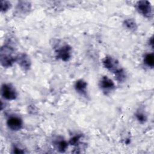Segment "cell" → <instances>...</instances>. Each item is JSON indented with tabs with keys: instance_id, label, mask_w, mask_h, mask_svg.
I'll list each match as a JSON object with an SVG mask.
<instances>
[{
	"instance_id": "obj_1",
	"label": "cell",
	"mask_w": 154,
	"mask_h": 154,
	"mask_svg": "<svg viewBox=\"0 0 154 154\" xmlns=\"http://www.w3.org/2000/svg\"><path fill=\"white\" fill-rule=\"evenodd\" d=\"M16 56L14 55V50L9 45H4L1 48L0 61L4 67H10L16 62Z\"/></svg>"
},
{
	"instance_id": "obj_2",
	"label": "cell",
	"mask_w": 154,
	"mask_h": 154,
	"mask_svg": "<svg viewBox=\"0 0 154 154\" xmlns=\"http://www.w3.org/2000/svg\"><path fill=\"white\" fill-rule=\"evenodd\" d=\"M137 11L146 18L150 19L152 17L153 11L152 7L149 1H140L135 5Z\"/></svg>"
},
{
	"instance_id": "obj_3",
	"label": "cell",
	"mask_w": 154,
	"mask_h": 154,
	"mask_svg": "<svg viewBox=\"0 0 154 154\" xmlns=\"http://www.w3.org/2000/svg\"><path fill=\"white\" fill-rule=\"evenodd\" d=\"M56 57L63 61H68L72 57V47L64 44L58 47L55 51Z\"/></svg>"
},
{
	"instance_id": "obj_4",
	"label": "cell",
	"mask_w": 154,
	"mask_h": 154,
	"mask_svg": "<svg viewBox=\"0 0 154 154\" xmlns=\"http://www.w3.org/2000/svg\"><path fill=\"white\" fill-rule=\"evenodd\" d=\"M1 90L2 96L6 100H13L17 97V93L16 89L10 84H3Z\"/></svg>"
},
{
	"instance_id": "obj_5",
	"label": "cell",
	"mask_w": 154,
	"mask_h": 154,
	"mask_svg": "<svg viewBox=\"0 0 154 154\" xmlns=\"http://www.w3.org/2000/svg\"><path fill=\"white\" fill-rule=\"evenodd\" d=\"M7 125L12 131H18L23 126L22 119L17 116H11L7 120Z\"/></svg>"
},
{
	"instance_id": "obj_6",
	"label": "cell",
	"mask_w": 154,
	"mask_h": 154,
	"mask_svg": "<svg viewBox=\"0 0 154 154\" xmlns=\"http://www.w3.org/2000/svg\"><path fill=\"white\" fill-rule=\"evenodd\" d=\"M16 62L24 71H28L31 66V61L29 57L25 53H20L17 55Z\"/></svg>"
},
{
	"instance_id": "obj_7",
	"label": "cell",
	"mask_w": 154,
	"mask_h": 154,
	"mask_svg": "<svg viewBox=\"0 0 154 154\" xmlns=\"http://www.w3.org/2000/svg\"><path fill=\"white\" fill-rule=\"evenodd\" d=\"M99 85L101 90L105 92L113 90L116 87L113 81L106 76H103L100 78Z\"/></svg>"
},
{
	"instance_id": "obj_8",
	"label": "cell",
	"mask_w": 154,
	"mask_h": 154,
	"mask_svg": "<svg viewBox=\"0 0 154 154\" xmlns=\"http://www.w3.org/2000/svg\"><path fill=\"white\" fill-rule=\"evenodd\" d=\"M103 64L106 69L112 73L119 68L118 61L111 56H106L105 57L103 60Z\"/></svg>"
},
{
	"instance_id": "obj_9",
	"label": "cell",
	"mask_w": 154,
	"mask_h": 154,
	"mask_svg": "<svg viewBox=\"0 0 154 154\" xmlns=\"http://www.w3.org/2000/svg\"><path fill=\"white\" fill-rule=\"evenodd\" d=\"M16 12L20 14H27L31 10V4L28 1H19L16 5Z\"/></svg>"
},
{
	"instance_id": "obj_10",
	"label": "cell",
	"mask_w": 154,
	"mask_h": 154,
	"mask_svg": "<svg viewBox=\"0 0 154 154\" xmlns=\"http://www.w3.org/2000/svg\"><path fill=\"white\" fill-rule=\"evenodd\" d=\"M87 83L83 79H78L75 84V90L80 94L87 96Z\"/></svg>"
},
{
	"instance_id": "obj_11",
	"label": "cell",
	"mask_w": 154,
	"mask_h": 154,
	"mask_svg": "<svg viewBox=\"0 0 154 154\" xmlns=\"http://www.w3.org/2000/svg\"><path fill=\"white\" fill-rule=\"evenodd\" d=\"M55 148L60 152H64L68 147V143L62 138H58L54 141Z\"/></svg>"
},
{
	"instance_id": "obj_12",
	"label": "cell",
	"mask_w": 154,
	"mask_h": 154,
	"mask_svg": "<svg viewBox=\"0 0 154 154\" xmlns=\"http://www.w3.org/2000/svg\"><path fill=\"white\" fill-rule=\"evenodd\" d=\"M123 26L125 28L131 31H135L138 28L135 20L131 18L126 19L123 21Z\"/></svg>"
},
{
	"instance_id": "obj_13",
	"label": "cell",
	"mask_w": 154,
	"mask_h": 154,
	"mask_svg": "<svg viewBox=\"0 0 154 154\" xmlns=\"http://www.w3.org/2000/svg\"><path fill=\"white\" fill-rule=\"evenodd\" d=\"M113 73L115 75L116 80L119 82H123L127 78V73L123 68L119 67Z\"/></svg>"
},
{
	"instance_id": "obj_14",
	"label": "cell",
	"mask_w": 154,
	"mask_h": 154,
	"mask_svg": "<svg viewBox=\"0 0 154 154\" xmlns=\"http://www.w3.org/2000/svg\"><path fill=\"white\" fill-rule=\"evenodd\" d=\"M144 63L149 67L154 66V55L153 53H147L144 57Z\"/></svg>"
},
{
	"instance_id": "obj_15",
	"label": "cell",
	"mask_w": 154,
	"mask_h": 154,
	"mask_svg": "<svg viewBox=\"0 0 154 154\" xmlns=\"http://www.w3.org/2000/svg\"><path fill=\"white\" fill-rule=\"evenodd\" d=\"M82 138V134L74 135L69 140V143L73 146L78 147L79 145L81 144V140Z\"/></svg>"
},
{
	"instance_id": "obj_16",
	"label": "cell",
	"mask_w": 154,
	"mask_h": 154,
	"mask_svg": "<svg viewBox=\"0 0 154 154\" xmlns=\"http://www.w3.org/2000/svg\"><path fill=\"white\" fill-rule=\"evenodd\" d=\"M135 118L137 119V120L141 124H144V123H146L147 122V117L146 116V114L141 111H137L135 114Z\"/></svg>"
},
{
	"instance_id": "obj_17",
	"label": "cell",
	"mask_w": 154,
	"mask_h": 154,
	"mask_svg": "<svg viewBox=\"0 0 154 154\" xmlns=\"http://www.w3.org/2000/svg\"><path fill=\"white\" fill-rule=\"evenodd\" d=\"M11 7V3L8 1H1V11L3 13L7 11Z\"/></svg>"
},
{
	"instance_id": "obj_18",
	"label": "cell",
	"mask_w": 154,
	"mask_h": 154,
	"mask_svg": "<svg viewBox=\"0 0 154 154\" xmlns=\"http://www.w3.org/2000/svg\"><path fill=\"white\" fill-rule=\"evenodd\" d=\"M12 150V153H23L25 152L24 150L17 146H14Z\"/></svg>"
},
{
	"instance_id": "obj_19",
	"label": "cell",
	"mask_w": 154,
	"mask_h": 154,
	"mask_svg": "<svg viewBox=\"0 0 154 154\" xmlns=\"http://www.w3.org/2000/svg\"><path fill=\"white\" fill-rule=\"evenodd\" d=\"M149 45L151 46V47L153 48V37H150L149 38Z\"/></svg>"
}]
</instances>
